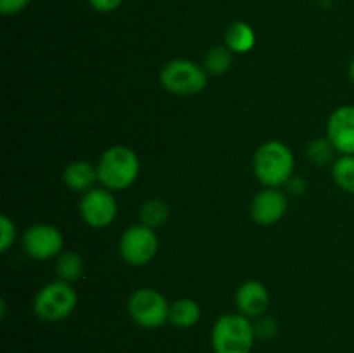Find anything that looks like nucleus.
<instances>
[{
	"label": "nucleus",
	"instance_id": "obj_17",
	"mask_svg": "<svg viewBox=\"0 0 354 353\" xmlns=\"http://www.w3.org/2000/svg\"><path fill=\"white\" fill-rule=\"evenodd\" d=\"M335 183L346 192L354 194V154H344L332 166Z\"/></svg>",
	"mask_w": 354,
	"mask_h": 353
},
{
	"label": "nucleus",
	"instance_id": "obj_4",
	"mask_svg": "<svg viewBox=\"0 0 354 353\" xmlns=\"http://www.w3.org/2000/svg\"><path fill=\"white\" fill-rule=\"evenodd\" d=\"M161 85L175 96L189 97L203 92L207 85V75L204 66L187 59H175L166 62L161 69Z\"/></svg>",
	"mask_w": 354,
	"mask_h": 353
},
{
	"label": "nucleus",
	"instance_id": "obj_20",
	"mask_svg": "<svg viewBox=\"0 0 354 353\" xmlns=\"http://www.w3.org/2000/svg\"><path fill=\"white\" fill-rule=\"evenodd\" d=\"M334 145L328 138H318V141L311 142L310 147H308V156H310L311 161L315 165H327V163L332 161L334 158Z\"/></svg>",
	"mask_w": 354,
	"mask_h": 353
},
{
	"label": "nucleus",
	"instance_id": "obj_7",
	"mask_svg": "<svg viewBox=\"0 0 354 353\" xmlns=\"http://www.w3.org/2000/svg\"><path fill=\"white\" fill-rule=\"evenodd\" d=\"M158 248L159 241L154 228L147 227V225L144 224L133 225V227L127 228L124 234L121 235L120 253L121 258H123L128 265H147V263L156 256Z\"/></svg>",
	"mask_w": 354,
	"mask_h": 353
},
{
	"label": "nucleus",
	"instance_id": "obj_21",
	"mask_svg": "<svg viewBox=\"0 0 354 353\" xmlns=\"http://www.w3.org/2000/svg\"><path fill=\"white\" fill-rule=\"evenodd\" d=\"M0 251L6 253L16 239V225L7 215L0 217Z\"/></svg>",
	"mask_w": 354,
	"mask_h": 353
},
{
	"label": "nucleus",
	"instance_id": "obj_8",
	"mask_svg": "<svg viewBox=\"0 0 354 353\" xmlns=\"http://www.w3.org/2000/svg\"><path fill=\"white\" fill-rule=\"evenodd\" d=\"M116 213L118 204L109 189H90L80 201V215L90 227H107L113 224Z\"/></svg>",
	"mask_w": 354,
	"mask_h": 353
},
{
	"label": "nucleus",
	"instance_id": "obj_6",
	"mask_svg": "<svg viewBox=\"0 0 354 353\" xmlns=\"http://www.w3.org/2000/svg\"><path fill=\"white\" fill-rule=\"evenodd\" d=\"M131 320L144 329H159L169 320V303L154 289H138L128 300Z\"/></svg>",
	"mask_w": 354,
	"mask_h": 353
},
{
	"label": "nucleus",
	"instance_id": "obj_24",
	"mask_svg": "<svg viewBox=\"0 0 354 353\" xmlns=\"http://www.w3.org/2000/svg\"><path fill=\"white\" fill-rule=\"evenodd\" d=\"M88 2L99 12H113L123 3V0H88Z\"/></svg>",
	"mask_w": 354,
	"mask_h": 353
},
{
	"label": "nucleus",
	"instance_id": "obj_10",
	"mask_svg": "<svg viewBox=\"0 0 354 353\" xmlns=\"http://www.w3.org/2000/svg\"><path fill=\"white\" fill-rule=\"evenodd\" d=\"M327 138L335 151L354 154V106H341L330 114L327 123Z\"/></svg>",
	"mask_w": 354,
	"mask_h": 353
},
{
	"label": "nucleus",
	"instance_id": "obj_13",
	"mask_svg": "<svg viewBox=\"0 0 354 353\" xmlns=\"http://www.w3.org/2000/svg\"><path fill=\"white\" fill-rule=\"evenodd\" d=\"M99 180L97 166L88 161H73L64 170V183L73 190L78 192H88L93 189V183Z\"/></svg>",
	"mask_w": 354,
	"mask_h": 353
},
{
	"label": "nucleus",
	"instance_id": "obj_11",
	"mask_svg": "<svg viewBox=\"0 0 354 353\" xmlns=\"http://www.w3.org/2000/svg\"><path fill=\"white\" fill-rule=\"evenodd\" d=\"M287 211V196L277 187H268L256 194L251 203V217L259 225H273L283 218Z\"/></svg>",
	"mask_w": 354,
	"mask_h": 353
},
{
	"label": "nucleus",
	"instance_id": "obj_25",
	"mask_svg": "<svg viewBox=\"0 0 354 353\" xmlns=\"http://www.w3.org/2000/svg\"><path fill=\"white\" fill-rule=\"evenodd\" d=\"M287 183H289V189L294 194H303L306 190V182H303L301 179H290Z\"/></svg>",
	"mask_w": 354,
	"mask_h": 353
},
{
	"label": "nucleus",
	"instance_id": "obj_26",
	"mask_svg": "<svg viewBox=\"0 0 354 353\" xmlns=\"http://www.w3.org/2000/svg\"><path fill=\"white\" fill-rule=\"evenodd\" d=\"M351 78L354 80V61L351 62Z\"/></svg>",
	"mask_w": 354,
	"mask_h": 353
},
{
	"label": "nucleus",
	"instance_id": "obj_1",
	"mask_svg": "<svg viewBox=\"0 0 354 353\" xmlns=\"http://www.w3.org/2000/svg\"><path fill=\"white\" fill-rule=\"evenodd\" d=\"M256 331L251 318L242 314H227L218 318L211 331L214 353H251Z\"/></svg>",
	"mask_w": 354,
	"mask_h": 353
},
{
	"label": "nucleus",
	"instance_id": "obj_16",
	"mask_svg": "<svg viewBox=\"0 0 354 353\" xmlns=\"http://www.w3.org/2000/svg\"><path fill=\"white\" fill-rule=\"evenodd\" d=\"M55 273L59 280L71 284L78 280L83 273V258L75 251L62 253L55 262Z\"/></svg>",
	"mask_w": 354,
	"mask_h": 353
},
{
	"label": "nucleus",
	"instance_id": "obj_22",
	"mask_svg": "<svg viewBox=\"0 0 354 353\" xmlns=\"http://www.w3.org/2000/svg\"><path fill=\"white\" fill-rule=\"evenodd\" d=\"M256 338L261 339H272L275 338L277 332H279V324H277L275 318L272 317H259L258 322L254 324Z\"/></svg>",
	"mask_w": 354,
	"mask_h": 353
},
{
	"label": "nucleus",
	"instance_id": "obj_3",
	"mask_svg": "<svg viewBox=\"0 0 354 353\" xmlns=\"http://www.w3.org/2000/svg\"><path fill=\"white\" fill-rule=\"evenodd\" d=\"M254 175L266 187L287 183L294 172V154L282 142H266L254 154Z\"/></svg>",
	"mask_w": 354,
	"mask_h": 353
},
{
	"label": "nucleus",
	"instance_id": "obj_18",
	"mask_svg": "<svg viewBox=\"0 0 354 353\" xmlns=\"http://www.w3.org/2000/svg\"><path fill=\"white\" fill-rule=\"evenodd\" d=\"M168 204L161 199H149L145 201L144 206L140 210V217H142V224L147 225V227L156 228L161 227L166 220H168Z\"/></svg>",
	"mask_w": 354,
	"mask_h": 353
},
{
	"label": "nucleus",
	"instance_id": "obj_2",
	"mask_svg": "<svg viewBox=\"0 0 354 353\" xmlns=\"http://www.w3.org/2000/svg\"><path fill=\"white\" fill-rule=\"evenodd\" d=\"M140 172L138 156L124 145H113L97 163L99 182L109 190H123L137 180Z\"/></svg>",
	"mask_w": 354,
	"mask_h": 353
},
{
	"label": "nucleus",
	"instance_id": "obj_15",
	"mask_svg": "<svg viewBox=\"0 0 354 353\" xmlns=\"http://www.w3.org/2000/svg\"><path fill=\"white\" fill-rule=\"evenodd\" d=\"M225 44L235 54H245L256 44V33L244 21H235L225 33Z\"/></svg>",
	"mask_w": 354,
	"mask_h": 353
},
{
	"label": "nucleus",
	"instance_id": "obj_9",
	"mask_svg": "<svg viewBox=\"0 0 354 353\" xmlns=\"http://www.w3.org/2000/svg\"><path fill=\"white\" fill-rule=\"evenodd\" d=\"M62 234L57 227L38 224L28 228L23 235L24 251L35 260H50L62 249Z\"/></svg>",
	"mask_w": 354,
	"mask_h": 353
},
{
	"label": "nucleus",
	"instance_id": "obj_19",
	"mask_svg": "<svg viewBox=\"0 0 354 353\" xmlns=\"http://www.w3.org/2000/svg\"><path fill=\"white\" fill-rule=\"evenodd\" d=\"M203 66L211 75H223L232 66V51L228 47H213L204 57Z\"/></svg>",
	"mask_w": 354,
	"mask_h": 353
},
{
	"label": "nucleus",
	"instance_id": "obj_23",
	"mask_svg": "<svg viewBox=\"0 0 354 353\" xmlns=\"http://www.w3.org/2000/svg\"><path fill=\"white\" fill-rule=\"evenodd\" d=\"M30 2L31 0H0V10L3 16H14L26 9Z\"/></svg>",
	"mask_w": 354,
	"mask_h": 353
},
{
	"label": "nucleus",
	"instance_id": "obj_14",
	"mask_svg": "<svg viewBox=\"0 0 354 353\" xmlns=\"http://www.w3.org/2000/svg\"><path fill=\"white\" fill-rule=\"evenodd\" d=\"M201 320V307L190 298H180L169 305V322L175 327L189 329Z\"/></svg>",
	"mask_w": 354,
	"mask_h": 353
},
{
	"label": "nucleus",
	"instance_id": "obj_5",
	"mask_svg": "<svg viewBox=\"0 0 354 353\" xmlns=\"http://www.w3.org/2000/svg\"><path fill=\"white\" fill-rule=\"evenodd\" d=\"M75 289L64 280L47 284L35 296V314L45 322H61L73 314L76 307Z\"/></svg>",
	"mask_w": 354,
	"mask_h": 353
},
{
	"label": "nucleus",
	"instance_id": "obj_12",
	"mask_svg": "<svg viewBox=\"0 0 354 353\" xmlns=\"http://www.w3.org/2000/svg\"><path fill=\"white\" fill-rule=\"evenodd\" d=\"M235 303L239 311L249 318H259L265 315L270 305V294L258 280H248L235 293Z\"/></svg>",
	"mask_w": 354,
	"mask_h": 353
}]
</instances>
